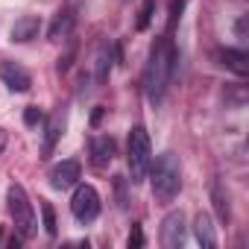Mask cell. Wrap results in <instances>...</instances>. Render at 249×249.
Returning a JSON list of instances; mask_svg holds the SVG:
<instances>
[{
  "label": "cell",
  "mask_w": 249,
  "mask_h": 249,
  "mask_svg": "<svg viewBox=\"0 0 249 249\" xmlns=\"http://www.w3.org/2000/svg\"><path fill=\"white\" fill-rule=\"evenodd\" d=\"M103 114H106V108H103V106H97V108H94V114H91V123H94V126L103 120Z\"/></svg>",
  "instance_id": "obj_23"
},
{
  "label": "cell",
  "mask_w": 249,
  "mask_h": 249,
  "mask_svg": "<svg viewBox=\"0 0 249 249\" xmlns=\"http://www.w3.org/2000/svg\"><path fill=\"white\" fill-rule=\"evenodd\" d=\"M38 208H41V226H44V231L53 237V234L59 231V226H56V211H53V205H50V202H44V199H41V205H38Z\"/></svg>",
  "instance_id": "obj_17"
},
{
  "label": "cell",
  "mask_w": 249,
  "mask_h": 249,
  "mask_svg": "<svg viewBox=\"0 0 249 249\" xmlns=\"http://www.w3.org/2000/svg\"><path fill=\"white\" fill-rule=\"evenodd\" d=\"M150 182H153V194L159 202H173L179 188H182V167L179 159L173 153H161L153 164H150Z\"/></svg>",
  "instance_id": "obj_2"
},
{
  "label": "cell",
  "mask_w": 249,
  "mask_h": 249,
  "mask_svg": "<svg viewBox=\"0 0 249 249\" xmlns=\"http://www.w3.org/2000/svg\"><path fill=\"white\" fill-rule=\"evenodd\" d=\"M65 126H68V111H65V108H59V111H53V114L47 117V126H44V147H41V159L53 156V150H56L59 138L65 135Z\"/></svg>",
  "instance_id": "obj_7"
},
{
  "label": "cell",
  "mask_w": 249,
  "mask_h": 249,
  "mask_svg": "<svg viewBox=\"0 0 249 249\" xmlns=\"http://www.w3.org/2000/svg\"><path fill=\"white\" fill-rule=\"evenodd\" d=\"M73 196H71V214L79 220V223H94L97 214H100V194L91 188V185H73Z\"/></svg>",
  "instance_id": "obj_5"
},
{
  "label": "cell",
  "mask_w": 249,
  "mask_h": 249,
  "mask_svg": "<svg viewBox=\"0 0 249 249\" xmlns=\"http://www.w3.org/2000/svg\"><path fill=\"white\" fill-rule=\"evenodd\" d=\"M211 202H214V211H217V220L220 223H229V194L223 191V185H211Z\"/></svg>",
  "instance_id": "obj_15"
},
{
  "label": "cell",
  "mask_w": 249,
  "mask_h": 249,
  "mask_svg": "<svg viewBox=\"0 0 249 249\" xmlns=\"http://www.w3.org/2000/svg\"><path fill=\"white\" fill-rule=\"evenodd\" d=\"M38 33H41V21L36 15H21L12 24V41H18V44H27L33 38H38Z\"/></svg>",
  "instance_id": "obj_11"
},
{
  "label": "cell",
  "mask_w": 249,
  "mask_h": 249,
  "mask_svg": "<svg viewBox=\"0 0 249 249\" xmlns=\"http://www.w3.org/2000/svg\"><path fill=\"white\" fill-rule=\"evenodd\" d=\"M173 68H176V50H173V41L164 36L156 41L150 62H147V71H144V91H147L150 103H161V97L170 85Z\"/></svg>",
  "instance_id": "obj_1"
},
{
  "label": "cell",
  "mask_w": 249,
  "mask_h": 249,
  "mask_svg": "<svg viewBox=\"0 0 249 249\" xmlns=\"http://www.w3.org/2000/svg\"><path fill=\"white\" fill-rule=\"evenodd\" d=\"M79 176H82L79 161H76V159H65V161H59V164L50 170V185H53L56 191H68V188H73V185L79 182Z\"/></svg>",
  "instance_id": "obj_8"
},
{
  "label": "cell",
  "mask_w": 249,
  "mask_h": 249,
  "mask_svg": "<svg viewBox=\"0 0 249 249\" xmlns=\"http://www.w3.org/2000/svg\"><path fill=\"white\" fill-rule=\"evenodd\" d=\"M111 62H114V47H111V44H103L100 53H97V82H106V79H108Z\"/></svg>",
  "instance_id": "obj_16"
},
{
  "label": "cell",
  "mask_w": 249,
  "mask_h": 249,
  "mask_svg": "<svg viewBox=\"0 0 249 249\" xmlns=\"http://www.w3.org/2000/svg\"><path fill=\"white\" fill-rule=\"evenodd\" d=\"M6 141H9L6 138V129H0V156H3V150H6Z\"/></svg>",
  "instance_id": "obj_24"
},
{
  "label": "cell",
  "mask_w": 249,
  "mask_h": 249,
  "mask_svg": "<svg viewBox=\"0 0 249 249\" xmlns=\"http://www.w3.org/2000/svg\"><path fill=\"white\" fill-rule=\"evenodd\" d=\"M41 120H44V111L38 106H30L24 111V123H27V126H36V123H41Z\"/></svg>",
  "instance_id": "obj_19"
},
{
  "label": "cell",
  "mask_w": 249,
  "mask_h": 249,
  "mask_svg": "<svg viewBox=\"0 0 249 249\" xmlns=\"http://www.w3.org/2000/svg\"><path fill=\"white\" fill-rule=\"evenodd\" d=\"M0 79H3V85H6L9 91H18V94L30 91V85H33V76H30V73H27V68H21L18 62H6V65H0Z\"/></svg>",
  "instance_id": "obj_9"
},
{
  "label": "cell",
  "mask_w": 249,
  "mask_h": 249,
  "mask_svg": "<svg viewBox=\"0 0 249 249\" xmlns=\"http://www.w3.org/2000/svg\"><path fill=\"white\" fill-rule=\"evenodd\" d=\"M73 53H76V47H71V50H68V53L59 59V65H56V68H59V73H65V71L71 68V59H73Z\"/></svg>",
  "instance_id": "obj_21"
},
{
  "label": "cell",
  "mask_w": 249,
  "mask_h": 249,
  "mask_svg": "<svg viewBox=\"0 0 249 249\" xmlns=\"http://www.w3.org/2000/svg\"><path fill=\"white\" fill-rule=\"evenodd\" d=\"M194 234H196V240H199V246H202V249H214V246H217L214 223H211V217H208V214H202V211L194 217Z\"/></svg>",
  "instance_id": "obj_14"
},
{
  "label": "cell",
  "mask_w": 249,
  "mask_h": 249,
  "mask_svg": "<svg viewBox=\"0 0 249 249\" xmlns=\"http://www.w3.org/2000/svg\"><path fill=\"white\" fill-rule=\"evenodd\" d=\"M153 12H156V0H144L141 9H138V21H135V30H147L150 21H153Z\"/></svg>",
  "instance_id": "obj_18"
},
{
  "label": "cell",
  "mask_w": 249,
  "mask_h": 249,
  "mask_svg": "<svg viewBox=\"0 0 249 249\" xmlns=\"http://www.w3.org/2000/svg\"><path fill=\"white\" fill-rule=\"evenodd\" d=\"M126 161H129V182L132 185H141L150 173V164H153V144H150V135L144 126H132L129 129V153H126Z\"/></svg>",
  "instance_id": "obj_3"
},
{
  "label": "cell",
  "mask_w": 249,
  "mask_h": 249,
  "mask_svg": "<svg viewBox=\"0 0 249 249\" xmlns=\"http://www.w3.org/2000/svg\"><path fill=\"white\" fill-rule=\"evenodd\" d=\"M114 156H117V144H114L111 135H100V138L91 141V161L97 167H108L114 161Z\"/></svg>",
  "instance_id": "obj_10"
},
{
  "label": "cell",
  "mask_w": 249,
  "mask_h": 249,
  "mask_svg": "<svg viewBox=\"0 0 249 249\" xmlns=\"http://www.w3.org/2000/svg\"><path fill=\"white\" fill-rule=\"evenodd\" d=\"M182 243H185V214L170 211L161 220V246L164 249H179Z\"/></svg>",
  "instance_id": "obj_6"
},
{
  "label": "cell",
  "mask_w": 249,
  "mask_h": 249,
  "mask_svg": "<svg viewBox=\"0 0 249 249\" xmlns=\"http://www.w3.org/2000/svg\"><path fill=\"white\" fill-rule=\"evenodd\" d=\"M234 33H237V38H246V18H240L234 24Z\"/></svg>",
  "instance_id": "obj_22"
},
{
  "label": "cell",
  "mask_w": 249,
  "mask_h": 249,
  "mask_svg": "<svg viewBox=\"0 0 249 249\" xmlns=\"http://www.w3.org/2000/svg\"><path fill=\"white\" fill-rule=\"evenodd\" d=\"M73 27H76V15H73V9H62V12L53 18L47 36H50V41H62V38H68V36L73 33Z\"/></svg>",
  "instance_id": "obj_13"
},
{
  "label": "cell",
  "mask_w": 249,
  "mask_h": 249,
  "mask_svg": "<svg viewBox=\"0 0 249 249\" xmlns=\"http://www.w3.org/2000/svg\"><path fill=\"white\" fill-rule=\"evenodd\" d=\"M217 59L223 68L234 71L237 76H246L249 73V56L243 50H234V47H226V50H217Z\"/></svg>",
  "instance_id": "obj_12"
},
{
  "label": "cell",
  "mask_w": 249,
  "mask_h": 249,
  "mask_svg": "<svg viewBox=\"0 0 249 249\" xmlns=\"http://www.w3.org/2000/svg\"><path fill=\"white\" fill-rule=\"evenodd\" d=\"M141 246H144V229L132 226V231H129V249H141Z\"/></svg>",
  "instance_id": "obj_20"
},
{
  "label": "cell",
  "mask_w": 249,
  "mask_h": 249,
  "mask_svg": "<svg viewBox=\"0 0 249 249\" xmlns=\"http://www.w3.org/2000/svg\"><path fill=\"white\" fill-rule=\"evenodd\" d=\"M6 202H9V214H12L15 231H18L24 240L36 237V231H38V220H36V211H33V202H30L27 191H24L18 182L9 185V191H6Z\"/></svg>",
  "instance_id": "obj_4"
}]
</instances>
